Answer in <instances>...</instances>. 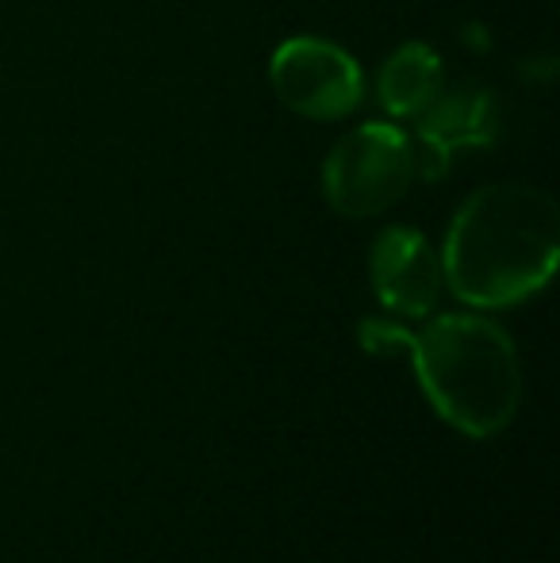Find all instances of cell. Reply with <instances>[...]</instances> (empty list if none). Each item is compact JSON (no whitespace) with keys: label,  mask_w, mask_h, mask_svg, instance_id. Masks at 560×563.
<instances>
[{"label":"cell","mask_w":560,"mask_h":563,"mask_svg":"<svg viewBox=\"0 0 560 563\" xmlns=\"http://www.w3.org/2000/svg\"><path fill=\"white\" fill-rule=\"evenodd\" d=\"M560 261V211L546 188L487 185L457 208L441 245L446 288L469 307L538 296Z\"/></svg>","instance_id":"6da1fadb"},{"label":"cell","mask_w":560,"mask_h":563,"mask_svg":"<svg viewBox=\"0 0 560 563\" xmlns=\"http://www.w3.org/2000/svg\"><path fill=\"white\" fill-rule=\"evenodd\" d=\"M411 364L438 418L469 438H495L518 415L523 364L503 327L480 314H438L411 334Z\"/></svg>","instance_id":"7a4b0ae2"},{"label":"cell","mask_w":560,"mask_h":563,"mask_svg":"<svg viewBox=\"0 0 560 563\" xmlns=\"http://www.w3.org/2000/svg\"><path fill=\"white\" fill-rule=\"evenodd\" d=\"M415 173V150L392 123H361L334 142L322 165L327 203L345 219H373L407 196Z\"/></svg>","instance_id":"3957f363"},{"label":"cell","mask_w":560,"mask_h":563,"mask_svg":"<svg viewBox=\"0 0 560 563\" xmlns=\"http://www.w3.org/2000/svg\"><path fill=\"white\" fill-rule=\"evenodd\" d=\"M270 81L281 104L304 119H345L365 92L358 58L315 35L288 38L273 51Z\"/></svg>","instance_id":"277c9868"},{"label":"cell","mask_w":560,"mask_h":563,"mask_svg":"<svg viewBox=\"0 0 560 563\" xmlns=\"http://www.w3.org/2000/svg\"><path fill=\"white\" fill-rule=\"evenodd\" d=\"M369 280L376 299L404 319H426L446 288L441 257L411 227H388L376 238L369 253Z\"/></svg>","instance_id":"5b68a950"},{"label":"cell","mask_w":560,"mask_h":563,"mask_svg":"<svg viewBox=\"0 0 560 563\" xmlns=\"http://www.w3.org/2000/svg\"><path fill=\"white\" fill-rule=\"evenodd\" d=\"M419 119L422 154L415 157V173L438 177L446 173L449 154L464 146H487L499 139V104L484 85H457L438 92Z\"/></svg>","instance_id":"8992f818"},{"label":"cell","mask_w":560,"mask_h":563,"mask_svg":"<svg viewBox=\"0 0 560 563\" xmlns=\"http://www.w3.org/2000/svg\"><path fill=\"white\" fill-rule=\"evenodd\" d=\"M441 92V58L426 43H404L376 77V97L392 115L411 119L430 108V100Z\"/></svg>","instance_id":"52a82bcc"},{"label":"cell","mask_w":560,"mask_h":563,"mask_svg":"<svg viewBox=\"0 0 560 563\" xmlns=\"http://www.w3.org/2000/svg\"><path fill=\"white\" fill-rule=\"evenodd\" d=\"M361 345H365L369 353H388V349H407V345H411V330L396 327V322L365 319V322H361Z\"/></svg>","instance_id":"ba28073f"}]
</instances>
